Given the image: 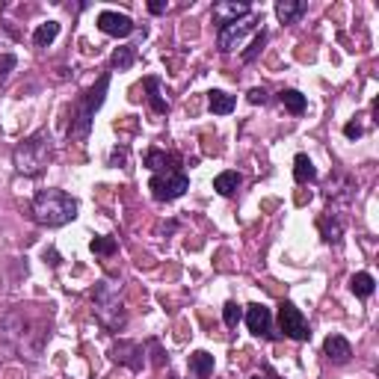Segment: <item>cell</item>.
<instances>
[{
	"label": "cell",
	"mask_w": 379,
	"mask_h": 379,
	"mask_svg": "<svg viewBox=\"0 0 379 379\" xmlns=\"http://www.w3.org/2000/svg\"><path fill=\"white\" fill-rule=\"evenodd\" d=\"M78 216V198L65 190L48 187L33 196V220L42 228H63Z\"/></svg>",
	"instance_id": "1"
},
{
	"label": "cell",
	"mask_w": 379,
	"mask_h": 379,
	"mask_svg": "<svg viewBox=\"0 0 379 379\" xmlns=\"http://www.w3.org/2000/svg\"><path fill=\"white\" fill-rule=\"evenodd\" d=\"M107 89H110V75H101L95 80V86H89L86 92L71 104V124H68V137L71 139H89V131H92V119L101 110V104L107 98Z\"/></svg>",
	"instance_id": "2"
},
{
	"label": "cell",
	"mask_w": 379,
	"mask_h": 379,
	"mask_svg": "<svg viewBox=\"0 0 379 379\" xmlns=\"http://www.w3.org/2000/svg\"><path fill=\"white\" fill-rule=\"evenodd\" d=\"M53 154V146H50V131H36L30 134L27 139H21L15 146L12 151V160H15V169L21 172V175H30L36 178L45 166H48V160Z\"/></svg>",
	"instance_id": "3"
},
{
	"label": "cell",
	"mask_w": 379,
	"mask_h": 379,
	"mask_svg": "<svg viewBox=\"0 0 379 379\" xmlns=\"http://www.w3.org/2000/svg\"><path fill=\"white\" fill-rule=\"evenodd\" d=\"M92 311L95 317L104 323L110 332H122L128 314H124V302H122V291L113 282H98L92 291Z\"/></svg>",
	"instance_id": "4"
},
{
	"label": "cell",
	"mask_w": 379,
	"mask_h": 379,
	"mask_svg": "<svg viewBox=\"0 0 379 379\" xmlns=\"http://www.w3.org/2000/svg\"><path fill=\"white\" fill-rule=\"evenodd\" d=\"M149 190L157 202H175V198H181L187 190H190V178L184 169H166V172H157L151 181H149Z\"/></svg>",
	"instance_id": "5"
},
{
	"label": "cell",
	"mask_w": 379,
	"mask_h": 379,
	"mask_svg": "<svg viewBox=\"0 0 379 379\" xmlns=\"http://www.w3.org/2000/svg\"><path fill=\"white\" fill-rule=\"evenodd\" d=\"M279 329L284 332V338H291V341H309L311 338L309 320H305V314L297 309L294 302L279 305Z\"/></svg>",
	"instance_id": "6"
},
{
	"label": "cell",
	"mask_w": 379,
	"mask_h": 379,
	"mask_svg": "<svg viewBox=\"0 0 379 379\" xmlns=\"http://www.w3.org/2000/svg\"><path fill=\"white\" fill-rule=\"evenodd\" d=\"M261 21L255 15H249V18H240V21H234V24H225V27H220V36H216V42H220V50H237L240 45H243V39L246 36L255 30Z\"/></svg>",
	"instance_id": "7"
},
{
	"label": "cell",
	"mask_w": 379,
	"mask_h": 379,
	"mask_svg": "<svg viewBox=\"0 0 379 379\" xmlns=\"http://www.w3.org/2000/svg\"><path fill=\"white\" fill-rule=\"evenodd\" d=\"M110 358L124 365L128 370L139 373L142 365H146V347L137 344V341H119V344H113V350H110Z\"/></svg>",
	"instance_id": "8"
},
{
	"label": "cell",
	"mask_w": 379,
	"mask_h": 379,
	"mask_svg": "<svg viewBox=\"0 0 379 379\" xmlns=\"http://www.w3.org/2000/svg\"><path fill=\"white\" fill-rule=\"evenodd\" d=\"M98 30L104 36H113V39H124V36H131L137 30V24L131 21L128 15H122V12H113V9H104L98 12Z\"/></svg>",
	"instance_id": "9"
},
{
	"label": "cell",
	"mask_w": 379,
	"mask_h": 379,
	"mask_svg": "<svg viewBox=\"0 0 379 379\" xmlns=\"http://www.w3.org/2000/svg\"><path fill=\"white\" fill-rule=\"evenodd\" d=\"M249 15H252L249 4H237V0H220V4H213V21H216V27L234 24V21L249 18Z\"/></svg>",
	"instance_id": "10"
},
{
	"label": "cell",
	"mask_w": 379,
	"mask_h": 379,
	"mask_svg": "<svg viewBox=\"0 0 379 379\" xmlns=\"http://www.w3.org/2000/svg\"><path fill=\"white\" fill-rule=\"evenodd\" d=\"M246 326L252 335H258V338H269V326H273V314H269L267 305L255 302V305H249L246 309Z\"/></svg>",
	"instance_id": "11"
},
{
	"label": "cell",
	"mask_w": 379,
	"mask_h": 379,
	"mask_svg": "<svg viewBox=\"0 0 379 379\" xmlns=\"http://www.w3.org/2000/svg\"><path fill=\"white\" fill-rule=\"evenodd\" d=\"M323 353H326L329 362L335 365H347L353 358V344L344 338V335H329L326 341H323Z\"/></svg>",
	"instance_id": "12"
},
{
	"label": "cell",
	"mask_w": 379,
	"mask_h": 379,
	"mask_svg": "<svg viewBox=\"0 0 379 379\" xmlns=\"http://www.w3.org/2000/svg\"><path fill=\"white\" fill-rule=\"evenodd\" d=\"M305 12V4L302 0H279L276 4V18L282 24H297Z\"/></svg>",
	"instance_id": "13"
},
{
	"label": "cell",
	"mask_w": 379,
	"mask_h": 379,
	"mask_svg": "<svg viewBox=\"0 0 379 379\" xmlns=\"http://www.w3.org/2000/svg\"><path fill=\"white\" fill-rule=\"evenodd\" d=\"M190 373L196 379H208L213 373V356L208 350H196L190 353Z\"/></svg>",
	"instance_id": "14"
},
{
	"label": "cell",
	"mask_w": 379,
	"mask_h": 379,
	"mask_svg": "<svg viewBox=\"0 0 379 379\" xmlns=\"http://www.w3.org/2000/svg\"><path fill=\"white\" fill-rule=\"evenodd\" d=\"M294 181L297 184H311V181H317V169H314L309 154H297L294 157Z\"/></svg>",
	"instance_id": "15"
},
{
	"label": "cell",
	"mask_w": 379,
	"mask_h": 379,
	"mask_svg": "<svg viewBox=\"0 0 379 379\" xmlns=\"http://www.w3.org/2000/svg\"><path fill=\"white\" fill-rule=\"evenodd\" d=\"M240 184H243V178H240V172H231V169H225V172H220L213 178V190L220 193V196H234L240 190Z\"/></svg>",
	"instance_id": "16"
},
{
	"label": "cell",
	"mask_w": 379,
	"mask_h": 379,
	"mask_svg": "<svg viewBox=\"0 0 379 379\" xmlns=\"http://www.w3.org/2000/svg\"><path fill=\"white\" fill-rule=\"evenodd\" d=\"M208 107L213 116H228L234 110V95L223 92V89H210L208 92Z\"/></svg>",
	"instance_id": "17"
},
{
	"label": "cell",
	"mask_w": 379,
	"mask_h": 379,
	"mask_svg": "<svg viewBox=\"0 0 379 379\" xmlns=\"http://www.w3.org/2000/svg\"><path fill=\"white\" fill-rule=\"evenodd\" d=\"M175 164V154H169V151H164V149H149V154H146V166L157 175V172H166V169H175L172 166Z\"/></svg>",
	"instance_id": "18"
},
{
	"label": "cell",
	"mask_w": 379,
	"mask_h": 379,
	"mask_svg": "<svg viewBox=\"0 0 379 379\" xmlns=\"http://www.w3.org/2000/svg\"><path fill=\"white\" fill-rule=\"evenodd\" d=\"M57 36H60V21H45V24L36 27L33 45H36V48H48V45L57 42Z\"/></svg>",
	"instance_id": "19"
},
{
	"label": "cell",
	"mask_w": 379,
	"mask_h": 379,
	"mask_svg": "<svg viewBox=\"0 0 379 379\" xmlns=\"http://www.w3.org/2000/svg\"><path fill=\"white\" fill-rule=\"evenodd\" d=\"M279 101L284 104V110H287V113H294V116H302V113H305V107H309L305 95L297 92V89H282V92H279Z\"/></svg>",
	"instance_id": "20"
},
{
	"label": "cell",
	"mask_w": 379,
	"mask_h": 379,
	"mask_svg": "<svg viewBox=\"0 0 379 379\" xmlns=\"http://www.w3.org/2000/svg\"><path fill=\"white\" fill-rule=\"evenodd\" d=\"M142 86L149 89V104H151V110H154V113H169V101L160 95V80H157V78H146V80H142Z\"/></svg>",
	"instance_id": "21"
},
{
	"label": "cell",
	"mask_w": 379,
	"mask_h": 379,
	"mask_svg": "<svg viewBox=\"0 0 379 379\" xmlns=\"http://www.w3.org/2000/svg\"><path fill=\"white\" fill-rule=\"evenodd\" d=\"M350 291H353L358 299H368V297L376 291V282H373L370 273H356V276L350 279Z\"/></svg>",
	"instance_id": "22"
},
{
	"label": "cell",
	"mask_w": 379,
	"mask_h": 379,
	"mask_svg": "<svg viewBox=\"0 0 379 379\" xmlns=\"http://www.w3.org/2000/svg\"><path fill=\"white\" fill-rule=\"evenodd\" d=\"M134 60H137L134 48H131V45H124V48H116V50H113L110 65H113V68H119V71H124V68H131V65H134Z\"/></svg>",
	"instance_id": "23"
},
{
	"label": "cell",
	"mask_w": 379,
	"mask_h": 379,
	"mask_svg": "<svg viewBox=\"0 0 379 379\" xmlns=\"http://www.w3.org/2000/svg\"><path fill=\"white\" fill-rule=\"evenodd\" d=\"M223 320H225L228 329H237V323L243 320L240 305H237V302H225V305H223Z\"/></svg>",
	"instance_id": "24"
},
{
	"label": "cell",
	"mask_w": 379,
	"mask_h": 379,
	"mask_svg": "<svg viewBox=\"0 0 379 379\" xmlns=\"http://www.w3.org/2000/svg\"><path fill=\"white\" fill-rule=\"evenodd\" d=\"M264 42H267V33L261 30V33H255V39H252V45H249V50H243L240 57H243V63H252L261 53V48H264Z\"/></svg>",
	"instance_id": "25"
},
{
	"label": "cell",
	"mask_w": 379,
	"mask_h": 379,
	"mask_svg": "<svg viewBox=\"0 0 379 379\" xmlns=\"http://www.w3.org/2000/svg\"><path fill=\"white\" fill-rule=\"evenodd\" d=\"M89 249H92L95 255H113V252H116V240L113 237H95L92 243H89Z\"/></svg>",
	"instance_id": "26"
},
{
	"label": "cell",
	"mask_w": 379,
	"mask_h": 379,
	"mask_svg": "<svg viewBox=\"0 0 379 379\" xmlns=\"http://www.w3.org/2000/svg\"><path fill=\"white\" fill-rule=\"evenodd\" d=\"M15 57H12V53H0V83H4L6 78H9V71L15 68Z\"/></svg>",
	"instance_id": "27"
},
{
	"label": "cell",
	"mask_w": 379,
	"mask_h": 379,
	"mask_svg": "<svg viewBox=\"0 0 379 379\" xmlns=\"http://www.w3.org/2000/svg\"><path fill=\"white\" fill-rule=\"evenodd\" d=\"M249 104H267V89L264 86H255V89H249Z\"/></svg>",
	"instance_id": "28"
},
{
	"label": "cell",
	"mask_w": 379,
	"mask_h": 379,
	"mask_svg": "<svg viewBox=\"0 0 379 379\" xmlns=\"http://www.w3.org/2000/svg\"><path fill=\"white\" fill-rule=\"evenodd\" d=\"M344 137L347 139H358V137H362V124H358V122H347L344 124Z\"/></svg>",
	"instance_id": "29"
},
{
	"label": "cell",
	"mask_w": 379,
	"mask_h": 379,
	"mask_svg": "<svg viewBox=\"0 0 379 379\" xmlns=\"http://www.w3.org/2000/svg\"><path fill=\"white\" fill-rule=\"evenodd\" d=\"M166 9H169L166 0H151V4H149V12H154V15H164Z\"/></svg>",
	"instance_id": "30"
},
{
	"label": "cell",
	"mask_w": 379,
	"mask_h": 379,
	"mask_svg": "<svg viewBox=\"0 0 379 379\" xmlns=\"http://www.w3.org/2000/svg\"><path fill=\"white\" fill-rule=\"evenodd\" d=\"M124 160H128V149H119V151L110 154V166H119V164H124Z\"/></svg>",
	"instance_id": "31"
},
{
	"label": "cell",
	"mask_w": 379,
	"mask_h": 379,
	"mask_svg": "<svg viewBox=\"0 0 379 379\" xmlns=\"http://www.w3.org/2000/svg\"><path fill=\"white\" fill-rule=\"evenodd\" d=\"M45 261H48L50 267H57V264H60V255H57V252L50 249V252H45Z\"/></svg>",
	"instance_id": "32"
},
{
	"label": "cell",
	"mask_w": 379,
	"mask_h": 379,
	"mask_svg": "<svg viewBox=\"0 0 379 379\" xmlns=\"http://www.w3.org/2000/svg\"><path fill=\"white\" fill-rule=\"evenodd\" d=\"M267 376H269V379H279V376H276L273 370H269V368H267Z\"/></svg>",
	"instance_id": "33"
},
{
	"label": "cell",
	"mask_w": 379,
	"mask_h": 379,
	"mask_svg": "<svg viewBox=\"0 0 379 379\" xmlns=\"http://www.w3.org/2000/svg\"><path fill=\"white\" fill-rule=\"evenodd\" d=\"M249 379H264V376H249Z\"/></svg>",
	"instance_id": "34"
}]
</instances>
